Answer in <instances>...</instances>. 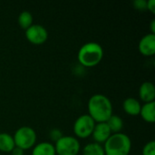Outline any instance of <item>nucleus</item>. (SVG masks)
I'll use <instances>...</instances> for the list:
<instances>
[{
	"mask_svg": "<svg viewBox=\"0 0 155 155\" xmlns=\"http://www.w3.org/2000/svg\"><path fill=\"white\" fill-rule=\"evenodd\" d=\"M15 147L24 151L33 148L36 143V133L29 126H22L18 128L13 135Z\"/></svg>",
	"mask_w": 155,
	"mask_h": 155,
	"instance_id": "nucleus-4",
	"label": "nucleus"
},
{
	"mask_svg": "<svg viewBox=\"0 0 155 155\" xmlns=\"http://www.w3.org/2000/svg\"><path fill=\"white\" fill-rule=\"evenodd\" d=\"M25 151L24 150H22V149H20V148H18V147H15L13 150H12V152H11V154L12 155H24L25 154V153H24Z\"/></svg>",
	"mask_w": 155,
	"mask_h": 155,
	"instance_id": "nucleus-22",
	"label": "nucleus"
},
{
	"mask_svg": "<svg viewBox=\"0 0 155 155\" xmlns=\"http://www.w3.org/2000/svg\"><path fill=\"white\" fill-rule=\"evenodd\" d=\"M151 31H152V33L151 34H153L155 35V19H153L152 20V22H151Z\"/></svg>",
	"mask_w": 155,
	"mask_h": 155,
	"instance_id": "nucleus-23",
	"label": "nucleus"
},
{
	"mask_svg": "<svg viewBox=\"0 0 155 155\" xmlns=\"http://www.w3.org/2000/svg\"><path fill=\"white\" fill-rule=\"evenodd\" d=\"M32 155H56L54 145L48 142H43L33 147Z\"/></svg>",
	"mask_w": 155,
	"mask_h": 155,
	"instance_id": "nucleus-12",
	"label": "nucleus"
},
{
	"mask_svg": "<svg viewBox=\"0 0 155 155\" xmlns=\"http://www.w3.org/2000/svg\"><path fill=\"white\" fill-rule=\"evenodd\" d=\"M141 117L149 124H153L155 122V103H148L144 104L141 107L140 111Z\"/></svg>",
	"mask_w": 155,
	"mask_h": 155,
	"instance_id": "nucleus-13",
	"label": "nucleus"
},
{
	"mask_svg": "<svg viewBox=\"0 0 155 155\" xmlns=\"http://www.w3.org/2000/svg\"><path fill=\"white\" fill-rule=\"evenodd\" d=\"M56 155H77L81 146L77 138L63 135L54 144Z\"/></svg>",
	"mask_w": 155,
	"mask_h": 155,
	"instance_id": "nucleus-5",
	"label": "nucleus"
},
{
	"mask_svg": "<svg viewBox=\"0 0 155 155\" xmlns=\"http://www.w3.org/2000/svg\"><path fill=\"white\" fill-rule=\"evenodd\" d=\"M147 9L151 13L155 14V0H148L147 1Z\"/></svg>",
	"mask_w": 155,
	"mask_h": 155,
	"instance_id": "nucleus-21",
	"label": "nucleus"
},
{
	"mask_svg": "<svg viewBox=\"0 0 155 155\" xmlns=\"http://www.w3.org/2000/svg\"><path fill=\"white\" fill-rule=\"evenodd\" d=\"M95 122L89 114H83L79 116L74 124V133L76 137L86 139L90 137L95 126Z\"/></svg>",
	"mask_w": 155,
	"mask_h": 155,
	"instance_id": "nucleus-6",
	"label": "nucleus"
},
{
	"mask_svg": "<svg viewBox=\"0 0 155 155\" xmlns=\"http://www.w3.org/2000/svg\"><path fill=\"white\" fill-rule=\"evenodd\" d=\"M0 155H1V154H0Z\"/></svg>",
	"mask_w": 155,
	"mask_h": 155,
	"instance_id": "nucleus-24",
	"label": "nucleus"
},
{
	"mask_svg": "<svg viewBox=\"0 0 155 155\" xmlns=\"http://www.w3.org/2000/svg\"><path fill=\"white\" fill-rule=\"evenodd\" d=\"M26 39L33 45H43L48 38V32L46 28L41 25L33 24L25 30Z\"/></svg>",
	"mask_w": 155,
	"mask_h": 155,
	"instance_id": "nucleus-7",
	"label": "nucleus"
},
{
	"mask_svg": "<svg viewBox=\"0 0 155 155\" xmlns=\"http://www.w3.org/2000/svg\"><path fill=\"white\" fill-rule=\"evenodd\" d=\"M83 155H104V147L96 143H88L83 149Z\"/></svg>",
	"mask_w": 155,
	"mask_h": 155,
	"instance_id": "nucleus-17",
	"label": "nucleus"
},
{
	"mask_svg": "<svg viewBox=\"0 0 155 155\" xmlns=\"http://www.w3.org/2000/svg\"><path fill=\"white\" fill-rule=\"evenodd\" d=\"M104 155H129L132 149V142L124 133L113 134L104 143Z\"/></svg>",
	"mask_w": 155,
	"mask_h": 155,
	"instance_id": "nucleus-3",
	"label": "nucleus"
},
{
	"mask_svg": "<svg viewBox=\"0 0 155 155\" xmlns=\"http://www.w3.org/2000/svg\"><path fill=\"white\" fill-rule=\"evenodd\" d=\"M15 147L14 138L6 133L0 134V151L3 153H11Z\"/></svg>",
	"mask_w": 155,
	"mask_h": 155,
	"instance_id": "nucleus-14",
	"label": "nucleus"
},
{
	"mask_svg": "<svg viewBox=\"0 0 155 155\" xmlns=\"http://www.w3.org/2000/svg\"><path fill=\"white\" fill-rule=\"evenodd\" d=\"M134 6L139 11H144L147 9V1L146 0H135L134 2Z\"/></svg>",
	"mask_w": 155,
	"mask_h": 155,
	"instance_id": "nucleus-19",
	"label": "nucleus"
},
{
	"mask_svg": "<svg viewBox=\"0 0 155 155\" xmlns=\"http://www.w3.org/2000/svg\"><path fill=\"white\" fill-rule=\"evenodd\" d=\"M17 22L22 29L26 30L28 27H30L33 25V15L28 11H23L18 15Z\"/></svg>",
	"mask_w": 155,
	"mask_h": 155,
	"instance_id": "nucleus-16",
	"label": "nucleus"
},
{
	"mask_svg": "<svg viewBox=\"0 0 155 155\" xmlns=\"http://www.w3.org/2000/svg\"><path fill=\"white\" fill-rule=\"evenodd\" d=\"M112 135V133L106 123H98L95 124L94 129L93 131L92 136L96 143H104L108 138Z\"/></svg>",
	"mask_w": 155,
	"mask_h": 155,
	"instance_id": "nucleus-9",
	"label": "nucleus"
},
{
	"mask_svg": "<svg viewBox=\"0 0 155 155\" xmlns=\"http://www.w3.org/2000/svg\"><path fill=\"white\" fill-rule=\"evenodd\" d=\"M138 50L144 56H153L155 54V35L150 33L143 36L138 44Z\"/></svg>",
	"mask_w": 155,
	"mask_h": 155,
	"instance_id": "nucleus-8",
	"label": "nucleus"
},
{
	"mask_svg": "<svg viewBox=\"0 0 155 155\" xmlns=\"http://www.w3.org/2000/svg\"><path fill=\"white\" fill-rule=\"evenodd\" d=\"M49 136H50V138H51L52 141H54L56 143L63 136V134H62V132L59 129H52L50 131Z\"/></svg>",
	"mask_w": 155,
	"mask_h": 155,
	"instance_id": "nucleus-20",
	"label": "nucleus"
},
{
	"mask_svg": "<svg viewBox=\"0 0 155 155\" xmlns=\"http://www.w3.org/2000/svg\"><path fill=\"white\" fill-rule=\"evenodd\" d=\"M88 114L96 123H106L113 115V104L110 99L102 94H96L90 97L87 104Z\"/></svg>",
	"mask_w": 155,
	"mask_h": 155,
	"instance_id": "nucleus-1",
	"label": "nucleus"
},
{
	"mask_svg": "<svg viewBox=\"0 0 155 155\" xmlns=\"http://www.w3.org/2000/svg\"><path fill=\"white\" fill-rule=\"evenodd\" d=\"M141 103L133 97H129L126 98L124 103H123V109L124 111L131 115V116H137L140 114V111H141Z\"/></svg>",
	"mask_w": 155,
	"mask_h": 155,
	"instance_id": "nucleus-11",
	"label": "nucleus"
},
{
	"mask_svg": "<svg viewBox=\"0 0 155 155\" xmlns=\"http://www.w3.org/2000/svg\"><path fill=\"white\" fill-rule=\"evenodd\" d=\"M104 57V49L96 42H88L81 46L77 58L81 65L84 67H94L100 64Z\"/></svg>",
	"mask_w": 155,
	"mask_h": 155,
	"instance_id": "nucleus-2",
	"label": "nucleus"
},
{
	"mask_svg": "<svg viewBox=\"0 0 155 155\" xmlns=\"http://www.w3.org/2000/svg\"><path fill=\"white\" fill-rule=\"evenodd\" d=\"M139 97L144 103L154 102L155 99V87L154 84L151 82H144L141 84L139 88Z\"/></svg>",
	"mask_w": 155,
	"mask_h": 155,
	"instance_id": "nucleus-10",
	"label": "nucleus"
},
{
	"mask_svg": "<svg viewBox=\"0 0 155 155\" xmlns=\"http://www.w3.org/2000/svg\"><path fill=\"white\" fill-rule=\"evenodd\" d=\"M106 124L112 133L113 134H118V133H122V130L124 128V121L121 117H119L118 115H114L113 114L107 121Z\"/></svg>",
	"mask_w": 155,
	"mask_h": 155,
	"instance_id": "nucleus-15",
	"label": "nucleus"
},
{
	"mask_svg": "<svg viewBox=\"0 0 155 155\" xmlns=\"http://www.w3.org/2000/svg\"><path fill=\"white\" fill-rule=\"evenodd\" d=\"M143 155H155V142H148L143 148Z\"/></svg>",
	"mask_w": 155,
	"mask_h": 155,
	"instance_id": "nucleus-18",
	"label": "nucleus"
}]
</instances>
